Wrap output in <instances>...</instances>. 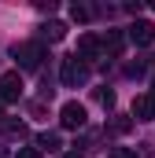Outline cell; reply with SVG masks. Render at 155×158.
<instances>
[{
    "label": "cell",
    "instance_id": "6da1fadb",
    "mask_svg": "<svg viewBox=\"0 0 155 158\" xmlns=\"http://www.w3.org/2000/svg\"><path fill=\"white\" fill-rule=\"evenodd\" d=\"M19 70H41V59H44V44L41 40H26V44H15L11 48Z\"/></svg>",
    "mask_w": 155,
    "mask_h": 158
},
{
    "label": "cell",
    "instance_id": "7a4b0ae2",
    "mask_svg": "<svg viewBox=\"0 0 155 158\" xmlns=\"http://www.w3.org/2000/svg\"><path fill=\"white\" fill-rule=\"evenodd\" d=\"M59 77H63V85H67V88H81V85L89 81V63H81L78 55H67V59H63Z\"/></svg>",
    "mask_w": 155,
    "mask_h": 158
},
{
    "label": "cell",
    "instance_id": "3957f363",
    "mask_svg": "<svg viewBox=\"0 0 155 158\" xmlns=\"http://www.w3.org/2000/svg\"><path fill=\"white\" fill-rule=\"evenodd\" d=\"M81 63H96L100 55H104V40L96 37V33H85V37H78V52H74Z\"/></svg>",
    "mask_w": 155,
    "mask_h": 158
},
{
    "label": "cell",
    "instance_id": "277c9868",
    "mask_svg": "<svg viewBox=\"0 0 155 158\" xmlns=\"http://www.w3.org/2000/svg\"><path fill=\"white\" fill-rule=\"evenodd\" d=\"M19 96H22V74H19V70L0 74V103H11V99H19Z\"/></svg>",
    "mask_w": 155,
    "mask_h": 158
},
{
    "label": "cell",
    "instance_id": "5b68a950",
    "mask_svg": "<svg viewBox=\"0 0 155 158\" xmlns=\"http://www.w3.org/2000/svg\"><path fill=\"white\" fill-rule=\"evenodd\" d=\"M59 121H63V129H81L85 125V107L70 99V103H63V110H59Z\"/></svg>",
    "mask_w": 155,
    "mask_h": 158
},
{
    "label": "cell",
    "instance_id": "8992f818",
    "mask_svg": "<svg viewBox=\"0 0 155 158\" xmlns=\"http://www.w3.org/2000/svg\"><path fill=\"white\" fill-rule=\"evenodd\" d=\"M133 118H137V121H152L155 118V96H152V92H144V96L133 99Z\"/></svg>",
    "mask_w": 155,
    "mask_h": 158
},
{
    "label": "cell",
    "instance_id": "52a82bcc",
    "mask_svg": "<svg viewBox=\"0 0 155 158\" xmlns=\"http://www.w3.org/2000/svg\"><path fill=\"white\" fill-rule=\"evenodd\" d=\"M129 40L140 44V48L152 44V40H155V26H152V22H133V26H129Z\"/></svg>",
    "mask_w": 155,
    "mask_h": 158
},
{
    "label": "cell",
    "instance_id": "ba28073f",
    "mask_svg": "<svg viewBox=\"0 0 155 158\" xmlns=\"http://www.w3.org/2000/svg\"><path fill=\"white\" fill-rule=\"evenodd\" d=\"M100 40H104V55H122V48H126V37H122V30H107Z\"/></svg>",
    "mask_w": 155,
    "mask_h": 158
},
{
    "label": "cell",
    "instance_id": "9c48e42d",
    "mask_svg": "<svg viewBox=\"0 0 155 158\" xmlns=\"http://www.w3.org/2000/svg\"><path fill=\"white\" fill-rule=\"evenodd\" d=\"M37 33H41V40H52V44H55V40H63V37H67V26L52 19V22H44V26H41Z\"/></svg>",
    "mask_w": 155,
    "mask_h": 158
},
{
    "label": "cell",
    "instance_id": "30bf717a",
    "mask_svg": "<svg viewBox=\"0 0 155 158\" xmlns=\"http://www.w3.org/2000/svg\"><path fill=\"white\" fill-rule=\"evenodd\" d=\"M148 66H152V55H137L133 63H126V74H129V77H140Z\"/></svg>",
    "mask_w": 155,
    "mask_h": 158
},
{
    "label": "cell",
    "instance_id": "8fae6325",
    "mask_svg": "<svg viewBox=\"0 0 155 158\" xmlns=\"http://www.w3.org/2000/svg\"><path fill=\"white\" fill-rule=\"evenodd\" d=\"M37 151H59V136L55 132H41L37 136Z\"/></svg>",
    "mask_w": 155,
    "mask_h": 158
},
{
    "label": "cell",
    "instance_id": "7c38bea8",
    "mask_svg": "<svg viewBox=\"0 0 155 158\" xmlns=\"http://www.w3.org/2000/svg\"><path fill=\"white\" fill-rule=\"evenodd\" d=\"M92 15H96V7H89V4H74V7H70V19H74V22H89Z\"/></svg>",
    "mask_w": 155,
    "mask_h": 158
},
{
    "label": "cell",
    "instance_id": "4fadbf2b",
    "mask_svg": "<svg viewBox=\"0 0 155 158\" xmlns=\"http://www.w3.org/2000/svg\"><path fill=\"white\" fill-rule=\"evenodd\" d=\"M0 129H4V132H7V136H19V140H22V136H26V125H22V121H4V125H0Z\"/></svg>",
    "mask_w": 155,
    "mask_h": 158
},
{
    "label": "cell",
    "instance_id": "5bb4252c",
    "mask_svg": "<svg viewBox=\"0 0 155 158\" xmlns=\"http://www.w3.org/2000/svg\"><path fill=\"white\" fill-rule=\"evenodd\" d=\"M96 99H100V103H104V107H115V92H111V88H107V92H104V88H100V92H96Z\"/></svg>",
    "mask_w": 155,
    "mask_h": 158
},
{
    "label": "cell",
    "instance_id": "9a60e30c",
    "mask_svg": "<svg viewBox=\"0 0 155 158\" xmlns=\"http://www.w3.org/2000/svg\"><path fill=\"white\" fill-rule=\"evenodd\" d=\"M111 158H137V151H129V147H115Z\"/></svg>",
    "mask_w": 155,
    "mask_h": 158
},
{
    "label": "cell",
    "instance_id": "2e32d148",
    "mask_svg": "<svg viewBox=\"0 0 155 158\" xmlns=\"http://www.w3.org/2000/svg\"><path fill=\"white\" fill-rule=\"evenodd\" d=\"M15 158H41V151H37V147H22Z\"/></svg>",
    "mask_w": 155,
    "mask_h": 158
},
{
    "label": "cell",
    "instance_id": "e0dca14e",
    "mask_svg": "<svg viewBox=\"0 0 155 158\" xmlns=\"http://www.w3.org/2000/svg\"><path fill=\"white\" fill-rule=\"evenodd\" d=\"M111 129H115V132H126V129H129V118H118V121H111Z\"/></svg>",
    "mask_w": 155,
    "mask_h": 158
},
{
    "label": "cell",
    "instance_id": "ac0fdd59",
    "mask_svg": "<svg viewBox=\"0 0 155 158\" xmlns=\"http://www.w3.org/2000/svg\"><path fill=\"white\" fill-rule=\"evenodd\" d=\"M37 11H48V15H52V11H55V0H41V4H37Z\"/></svg>",
    "mask_w": 155,
    "mask_h": 158
},
{
    "label": "cell",
    "instance_id": "d6986e66",
    "mask_svg": "<svg viewBox=\"0 0 155 158\" xmlns=\"http://www.w3.org/2000/svg\"><path fill=\"white\" fill-rule=\"evenodd\" d=\"M0 125H4V103H0Z\"/></svg>",
    "mask_w": 155,
    "mask_h": 158
},
{
    "label": "cell",
    "instance_id": "ffe728a7",
    "mask_svg": "<svg viewBox=\"0 0 155 158\" xmlns=\"http://www.w3.org/2000/svg\"><path fill=\"white\" fill-rule=\"evenodd\" d=\"M63 158H81V155H78V151H74V155H63Z\"/></svg>",
    "mask_w": 155,
    "mask_h": 158
},
{
    "label": "cell",
    "instance_id": "44dd1931",
    "mask_svg": "<svg viewBox=\"0 0 155 158\" xmlns=\"http://www.w3.org/2000/svg\"><path fill=\"white\" fill-rule=\"evenodd\" d=\"M152 96H155V74H152Z\"/></svg>",
    "mask_w": 155,
    "mask_h": 158
}]
</instances>
